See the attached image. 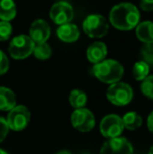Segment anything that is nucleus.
I'll return each mask as SVG.
<instances>
[{"instance_id":"obj_1","label":"nucleus","mask_w":153,"mask_h":154,"mask_svg":"<svg viewBox=\"0 0 153 154\" xmlns=\"http://www.w3.org/2000/svg\"><path fill=\"white\" fill-rule=\"evenodd\" d=\"M109 21L120 31H130L139 23V12L134 4L122 2L111 8Z\"/></svg>"},{"instance_id":"obj_2","label":"nucleus","mask_w":153,"mask_h":154,"mask_svg":"<svg viewBox=\"0 0 153 154\" xmlns=\"http://www.w3.org/2000/svg\"><path fill=\"white\" fill-rule=\"evenodd\" d=\"M92 72L94 77L101 82L111 85L116 82H120L124 75V67L116 60L109 59L94 64Z\"/></svg>"},{"instance_id":"obj_3","label":"nucleus","mask_w":153,"mask_h":154,"mask_svg":"<svg viewBox=\"0 0 153 154\" xmlns=\"http://www.w3.org/2000/svg\"><path fill=\"white\" fill-rule=\"evenodd\" d=\"M35 43L27 35H19L11 40L8 54L15 60H23L33 54Z\"/></svg>"},{"instance_id":"obj_4","label":"nucleus","mask_w":153,"mask_h":154,"mask_svg":"<svg viewBox=\"0 0 153 154\" xmlns=\"http://www.w3.org/2000/svg\"><path fill=\"white\" fill-rule=\"evenodd\" d=\"M107 99L115 106H126L132 101L133 89L129 84L116 82L111 84L106 92Z\"/></svg>"},{"instance_id":"obj_5","label":"nucleus","mask_w":153,"mask_h":154,"mask_svg":"<svg viewBox=\"0 0 153 154\" xmlns=\"http://www.w3.org/2000/svg\"><path fill=\"white\" fill-rule=\"evenodd\" d=\"M109 29L106 18L102 15L91 14L83 21V31L90 38H103Z\"/></svg>"},{"instance_id":"obj_6","label":"nucleus","mask_w":153,"mask_h":154,"mask_svg":"<svg viewBox=\"0 0 153 154\" xmlns=\"http://www.w3.org/2000/svg\"><path fill=\"white\" fill-rule=\"evenodd\" d=\"M31 120V112L25 106L18 105L10 110L6 118V123L11 130L21 131L27 127Z\"/></svg>"},{"instance_id":"obj_7","label":"nucleus","mask_w":153,"mask_h":154,"mask_svg":"<svg viewBox=\"0 0 153 154\" xmlns=\"http://www.w3.org/2000/svg\"><path fill=\"white\" fill-rule=\"evenodd\" d=\"M125 127L121 116L116 114H108L100 123V131L103 136L107 138L118 137L123 133Z\"/></svg>"},{"instance_id":"obj_8","label":"nucleus","mask_w":153,"mask_h":154,"mask_svg":"<svg viewBox=\"0 0 153 154\" xmlns=\"http://www.w3.org/2000/svg\"><path fill=\"white\" fill-rule=\"evenodd\" d=\"M70 120L75 129L80 132H89L90 130L93 129L96 124L93 113L86 108L76 109L72 112Z\"/></svg>"},{"instance_id":"obj_9","label":"nucleus","mask_w":153,"mask_h":154,"mask_svg":"<svg viewBox=\"0 0 153 154\" xmlns=\"http://www.w3.org/2000/svg\"><path fill=\"white\" fill-rule=\"evenodd\" d=\"M50 19L60 26V25L70 23L74 18V8L72 4L66 1H59L51 6L49 11Z\"/></svg>"},{"instance_id":"obj_10","label":"nucleus","mask_w":153,"mask_h":154,"mask_svg":"<svg viewBox=\"0 0 153 154\" xmlns=\"http://www.w3.org/2000/svg\"><path fill=\"white\" fill-rule=\"evenodd\" d=\"M100 154H133V147L125 137L110 138L104 143Z\"/></svg>"},{"instance_id":"obj_11","label":"nucleus","mask_w":153,"mask_h":154,"mask_svg":"<svg viewBox=\"0 0 153 154\" xmlns=\"http://www.w3.org/2000/svg\"><path fill=\"white\" fill-rule=\"evenodd\" d=\"M29 38L34 41L35 44L44 43L50 37V26L43 19H37L29 26Z\"/></svg>"},{"instance_id":"obj_12","label":"nucleus","mask_w":153,"mask_h":154,"mask_svg":"<svg viewBox=\"0 0 153 154\" xmlns=\"http://www.w3.org/2000/svg\"><path fill=\"white\" fill-rule=\"evenodd\" d=\"M106 56L107 46L104 42H101V41H96V42L91 43L86 51V57H87L88 61L93 64H98V63L104 61Z\"/></svg>"},{"instance_id":"obj_13","label":"nucleus","mask_w":153,"mask_h":154,"mask_svg":"<svg viewBox=\"0 0 153 154\" xmlns=\"http://www.w3.org/2000/svg\"><path fill=\"white\" fill-rule=\"evenodd\" d=\"M57 36L61 41L66 43L76 42L80 37V32L77 25L72 23L60 25L57 29Z\"/></svg>"},{"instance_id":"obj_14","label":"nucleus","mask_w":153,"mask_h":154,"mask_svg":"<svg viewBox=\"0 0 153 154\" xmlns=\"http://www.w3.org/2000/svg\"><path fill=\"white\" fill-rule=\"evenodd\" d=\"M135 35L144 44H153V22L144 21L139 23L135 27Z\"/></svg>"},{"instance_id":"obj_15","label":"nucleus","mask_w":153,"mask_h":154,"mask_svg":"<svg viewBox=\"0 0 153 154\" xmlns=\"http://www.w3.org/2000/svg\"><path fill=\"white\" fill-rule=\"evenodd\" d=\"M16 94L12 89L0 86V110L10 111L16 106Z\"/></svg>"},{"instance_id":"obj_16","label":"nucleus","mask_w":153,"mask_h":154,"mask_svg":"<svg viewBox=\"0 0 153 154\" xmlns=\"http://www.w3.org/2000/svg\"><path fill=\"white\" fill-rule=\"evenodd\" d=\"M17 15V6L14 0H0V21H12Z\"/></svg>"},{"instance_id":"obj_17","label":"nucleus","mask_w":153,"mask_h":154,"mask_svg":"<svg viewBox=\"0 0 153 154\" xmlns=\"http://www.w3.org/2000/svg\"><path fill=\"white\" fill-rule=\"evenodd\" d=\"M123 120V124H124V127L127 128L128 130H136L139 129V127L143 124V119L136 112H128L126 113L124 116L122 118Z\"/></svg>"},{"instance_id":"obj_18","label":"nucleus","mask_w":153,"mask_h":154,"mask_svg":"<svg viewBox=\"0 0 153 154\" xmlns=\"http://www.w3.org/2000/svg\"><path fill=\"white\" fill-rule=\"evenodd\" d=\"M68 101L70 105L76 109L84 108V106L87 103V94L81 89H74L69 93Z\"/></svg>"},{"instance_id":"obj_19","label":"nucleus","mask_w":153,"mask_h":154,"mask_svg":"<svg viewBox=\"0 0 153 154\" xmlns=\"http://www.w3.org/2000/svg\"><path fill=\"white\" fill-rule=\"evenodd\" d=\"M33 54L38 60H42V61H44V60H47L51 57L53 51H51L50 45H49L47 42H44V43L35 44Z\"/></svg>"},{"instance_id":"obj_20","label":"nucleus","mask_w":153,"mask_h":154,"mask_svg":"<svg viewBox=\"0 0 153 154\" xmlns=\"http://www.w3.org/2000/svg\"><path fill=\"white\" fill-rule=\"evenodd\" d=\"M149 71L150 66L144 61H139L133 65L132 73L136 81H143L144 79H146L149 75Z\"/></svg>"},{"instance_id":"obj_21","label":"nucleus","mask_w":153,"mask_h":154,"mask_svg":"<svg viewBox=\"0 0 153 154\" xmlns=\"http://www.w3.org/2000/svg\"><path fill=\"white\" fill-rule=\"evenodd\" d=\"M141 90L146 97L153 100V75H148L142 81Z\"/></svg>"},{"instance_id":"obj_22","label":"nucleus","mask_w":153,"mask_h":154,"mask_svg":"<svg viewBox=\"0 0 153 154\" xmlns=\"http://www.w3.org/2000/svg\"><path fill=\"white\" fill-rule=\"evenodd\" d=\"M142 61L147 63L149 66H153V44H144L141 47Z\"/></svg>"},{"instance_id":"obj_23","label":"nucleus","mask_w":153,"mask_h":154,"mask_svg":"<svg viewBox=\"0 0 153 154\" xmlns=\"http://www.w3.org/2000/svg\"><path fill=\"white\" fill-rule=\"evenodd\" d=\"M13 32V26L8 21H0V41H8Z\"/></svg>"},{"instance_id":"obj_24","label":"nucleus","mask_w":153,"mask_h":154,"mask_svg":"<svg viewBox=\"0 0 153 154\" xmlns=\"http://www.w3.org/2000/svg\"><path fill=\"white\" fill-rule=\"evenodd\" d=\"M8 67H10V61L5 54L2 51H0V75L8 72Z\"/></svg>"},{"instance_id":"obj_25","label":"nucleus","mask_w":153,"mask_h":154,"mask_svg":"<svg viewBox=\"0 0 153 154\" xmlns=\"http://www.w3.org/2000/svg\"><path fill=\"white\" fill-rule=\"evenodd\" d=\"M8 130H10V128L8 126L6 120L2 118V116H0V143L3 142L4 138L8 136Z\"/></svg>"},{"instance_id":"obj_26","label":"nucleus","mask_w":153,"mask_h":154,"mask_svg":"<svg viewBox=\"0 0 153 154\" xmlns=\"http://www.w3.org/2000/svg\"><path fill=\"white\" fill-rule=\"evenodd\" d=\"M139 6L145 12H152L153 11V0H141Z\"/></svg>"},{"instance_id":"obj_27","label":"nucleus","mask_w":153,"mask_h":154,"mask_svg":"<svg viewBox=\"0 0 153 154\" xmlns=\"http://www.w3.org/2000/svg\"><path fill=\"white\" fill-rule=\"evenodd\" d=\"M147 125H148V129L153 133V111L149 114V116H148Z\"/></svg>"},{"instance_id":"obj_28","label":"nucleus","mask_w":153,"mask_h":154,"mask_svg":"<svg viewBox=\"0 0 153 154\" xmlns=\"http://www.w3.org/2000/svg\"><path fill=\"white\" fill-rule=\"evenodd\" d=\"M57 154H72V153H70V152H68V151L63 150V151H60V152H58Z\"/></svg>"},{"instance_id":"obj_29","label":"nucleus","mask_w":153,"mask_h":154,"mask_svg":"<svg viewBox=\"0 0 153 154\" xmlns=\"http://www.w3.org/2000/svg\"><path fill=\"white\" fill-rule=\"evenodd\" d=\"M0 154H8V153L5 152L4 150H2V149H0Z\"/></svg>"},{"instance_id":"obj_30","label":"nucleus","mask_w":153,"mask_h":154,"mask_svg":"<svg viewBox=\"0 0 153 154\" xmlns=\"http://www.w3.org/2000/svg\"><path fill=\"white\" fill-rule=\"evenodd\" d=\"M149 154H153V145H152V147L150 148V150H149Z\"/></svg>"}]
</instances>
